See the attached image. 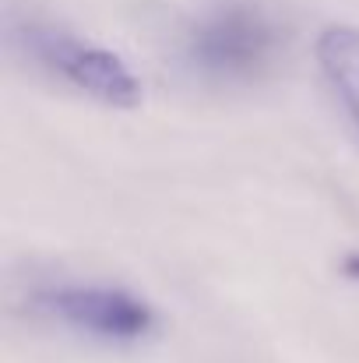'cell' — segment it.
<instances>
[{
  "label": "cell",
  "instance_id": "1",
  "mask_svg": "<svg viewBox=\"0 0 359 363\" xmlns=\"http://www.w3.org/2000/svg\"><path fill=\"white\" fill-rule=\"evenodd\" d=\"M282 25L250 0H229L205 11L183 35V60L194 74L215 85H250L264 78L278 53Z\"/></svg>",
  "mask_w": 359,
  "mask_h": 363
},
{
  "label": "cell",
  "instance_id": "2",
  "mask_svg": "<svg viewBox=\"0 0 359 363\" xmlns=\"http://www.w3.org/2000/svg\"><path fill=\"white\" fill-rule=\"evenodd\" d=\"M11 43L42 74L57 78L78 96H89L113 110H134L141 103V82L130 64L89 35L39 18H25L11 25Z\"/></svg>",
  "mask_w": 359,
  "mask_h": 363
},
{
  "label": "cell",
  "instance_id": "3",
  "mask_svg": "<svg viewBox=\"0 0 359 363\" xmlns=\"http://www.w3.org/2000/svg\"><path fill=\"white\" fill-rule=\"evenodd\" d=\"M32 311L50 325L99 342V346H141L159 332V311L148 296L92 279H57L42 282L28 296Z\"/></svg>",
  "mask_w": 359,
  "mask_h": 363
},
{
  "label": "cell",
  "instance_id": "4",
  "mask_svg": "<svg viewBox=\"0 0 359 363\" xmlns=\"http://www.w3.org/2000/svg\"><path fill=\"white\" fill-rule=\"evenodd\" d=\"M314 53H317V67L324 82L342 103V113L349 117L353 130L359 134V28L356 25H328L317 35Z\"/></svg>",
  "mask_w": 359,
  "mask_h": 363
},
{
  "label": "cell",
  "instance_id": "5",
  "mask_svg": "<svg viewBox=\"0 0 359 363\" xmlns=\"http://www.w3.org/2000/svg\"><path fill=\"white\" fill-rule=\"evenodd\" d=\"M346 272H349V275H356V279H359V254H353V257H349V264H346Z\"/></svg>",
  "mask_w": 359,
  "mask_h": 363
}]
</instances>
